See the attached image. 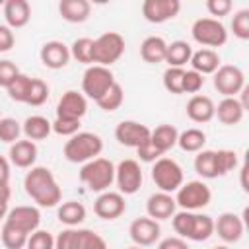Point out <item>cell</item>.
I'll return each mask as SVG.
<instances>
[{"mask_svg":"<svg viewBox=\"0 0 249 249\" xmlns=\"http://www.w3.org/2000/svg\"><path fill=\"white\" fill-rule=\"evenodd\" d=\"M14 45H16L14 29H12L8 23H0V53H8V51H12Z\"/></svg>","mask_w":249,"mask_h":249,"instance_id":"f907efd6","label":"cell"},{"mask_svg":"<svg viewBox=\"0 0 249 249\" xmlns=\"http://www.w3.org/2000/svg\"><path fill=\"white\" fill-rule=\"evenodd\" d=\"M214 101L208 95H200V93H193V97L187 101V117L193 123H208L214 119Z\"/></svg>","mask_w":249,"mask_h":249,"instance_id":"603a6c76","label":"cell"},{"mask_svg":"<svg viewBox=\"0 0 249 249\" xmlns=\"http://www.w3.org/2000/svg\"><path fill=\"white\" fill-rule=\"evenodd\" d=\"M115 138L123 146L138 148L144 140L150 138V128L138 121H121L115 128Z\"/></svg>","mask_w":249,"mask_h":249,"instance_id":"ac0fdd59","label":"cell"},{"mask_svg":"<svg viewBox=\"0 0 249 249\" xmlns=\"http://www.w3.org/2000/svg\"><path fill=\"white\" fill-rule=\"evenodd\" d=\"M142 167L136 160H123L115 165V183L123 195H134L142 187Z\"/></svg>","mask_w":249,"mask_h":249,"instance_id":"8fae6325","label":"cell"},{"mask_svg":"<svg viewBox=\"0 0 249 249\" xmlns=\"http://www.w3.org/2000/svg\"><path fill=\"white\" fill-rule=\"evenodd\" d=\"M88 111V97L82 91L68 89L60 95L56 103V117H66V119H80Z\"/></svg>","mask_w":249,"mask_h":249,"instance_id":"e0dca14e","label":"cell"},{"mask_svg":"<svg viewBox=\"0 0 249 249\" xmlns=\"http://www.w3.org/2000/svg\"><path fill=\"white\" fill-rule=\"evenodd\" d=\"M23 187H25L27 196L41 208H53L62 198V191H60L53 171L43 165L29 167V171L23 179Z\"/></svg>","mask_w":249,"mask_h":249,"instance_id":"6da1fadb","label":"cell"},{"mask_svg":"<svg viewBox=\"0 0 249 249\" xmlns=\"http://www.w3.org/2000/svg\"><path fill=\"white\" fill-rule=\"evenodd\" d=\"M21 132L29 140H45L53 132V126H51V121L47 117H43V115H31V117H27L23 121Z\"/></svg>","mask_w":249,"mask_h":249,"instance_id":"83f0119b","label":"cell"},{"mask_svg":"<svg viewBox=\"0 0 249 249\" xmlns=\"http://www.w3.org/2000/svg\"><path fill=\"white\" fill-rule=\"evenodd\" d=\"M212 200V191L204 181H187L175 191V202L183 210H200Z\"/></svg>","mask_w":249,"mask_h":249,"instance_id":"ba28073f","label":"cell"},{"mask_svg":"<svg viewBox=\"0 0 249 249\" xmlns=\"http://www.w3.org/2000/svg\"><path fill=\"white\" fill-rule=\"evenodd\" d=\"M214 160H216V171H218V177H222V175L233 171V169L237 167V163H239L237 154H235L233 150H226V148H222V150H214Z\"/></svg>","mask_w":249,"mask_h":249,"instance_id":"60d3db41","label":"cell"},{"mask_svg":"<svg viewBox=\"0 0 249 249\" xmlns=\"http://www.w3.org/2000/svg\"><path fill=\"white\" fill-rule=\"evenodd\" d=\"M39 58H41V62H43V66H47V68H51V70H60V68H64L68 62H70V47L68 45H64L62 41H56V39H53V41H47L43 47H41V51H39Z\"/></svg>","mask_w":249,"mask_h":249,"instance_id":"d6986e66","label":"cell"},{"mask_svg":"<svg viewBox=\"0 0 249 249\" xmlns=\"http://www.w3.org/2000/svg\"><path fill=\"white\" fill-rule=\"evenodd\" d=\"M27 247L29 249H53L54 247V237L47 230H35L27 237Z\"/></svg>","mask_w":249,"mask_h":249,"instance_id":"ee69618b","label":"cell"},{"mask_svg":"<svg viewBox=\"0 0 249 249\" xmlns=\"http://www.w3.org/2000/svg\"><path fill=\"white\" fill-rule=\"evenodd\" d=\"M212 235H214V218L195 210L193 212V224H191L189 239L191 241H206Z\"/></svg>","mask_w":249,"mask_h":249,"instance_id":"4dcf8cb0","label":"cell"},{"mask_svg":"<svg viewBox=\"0 0 249 249\" xmlns=\"http://www.w3.org/2000/svg\"><path fill=\"white\" fill-rule=\"evenodd\" d=\"M58 14L68 23H84L91 14L89 0H58Z\"/></svg>","mask_w":249,"mask_h":249,"instance_id":"d4e9b609","label":"cell"},{"mask_svg":"<svg viewBox=\"0 0 249 249\" xmlns=\"http://www.w3.org/2000/svg\"><path fill=\"white\" fill-rule=\"evenodd\" d=\"M29 84H31V78H29L27 74H21V72H19V74L10 82V86L6 88L10 99H12V101H18V103H25L27 91H29Z\"/></svg>","mask_w":249,"mask_h":249,"instance_id":"f35d334b","label":"cell"},{"mask_svg":"<svg viewBox=\"0 0 249 249\" xmlns=\"http://www.w3.org/2000/svg\"><path fill=\"white\" fill-rule=\"evenodd\" d=\"M47 99H49V86H47V82H43L41 78H31L25 103L31 105V107H41Z\"/></svg>","mask_w":249,"mask_h":249,"instance_id":"ab89813d","label":"cell"},{"mask_svg":"<svg viewBox=\"0 0 249 249\" xmlns=\"http://www.w3.org/2000/svg\"><path fill=\"white\" fill-rule=\"evenodd\" d=\"M128 235L132 239L134 245H140V247H150V245H156L160 235H161V228H160V222L150 218V216H142V218H136L130 222L128 226Z\"/></svg>","mask_w":249,"mask_h":249,"instance_id":"4fadbf2b","label":"cell"},{"mask_svg":"<svg viewBox=\"0 0 249 249\" xmlns=\"http://www.w3.org/2000/svg\"><path fill=\"white\" fill-rule=\"evenodd\" d=\"M124 53V37L117 31H105L97 39H93L91 62L111 66L115 64Z\"/></svg>","mask_w":249,"mask_h":249,"instance_id":"5b68a950","label":"cell"},{"mask_svg":"<svg viewBox=\"0 0 249 249\" xmlns=\"http://www.w3.org/2000/svg\"><path fill=\"white\" fill-rule=\"evenodd\" d=\"M152 181L156 183V187L160 191L165 193H175L181 183H183V167L171 160V158H163L160 156L156 161H152Z\"/></svg>","mask_w":249,"mask_h":249,"instance_id":"52a82bcc","label":"cell"},{"mask_svg":"<svg viewBox=\"0 0 249 249\" xmlns=\"http://www.w3.org/2000/svg\"><path fill=\"white\" fill-rule=\"evenodd\" d=\"M8 181H10V160L0 156V183H8Z\"/></svg>","mask_w":249,"mask_h":249,"instance_id":"f5cc1de1","label":"cell"},{"mask_svg":"<svg viewBox=\"0 0 249 249\" xmlns=\"http://www.w3.org/2000/svg\"><path fill=\"white\" fill-rule=\"evenodd\" d=\"M165 51H167V43L160 35H150L140 45V56L148 64H160V62H163L165 60Z\"/></svg>","mask_w":249,"mask_h":249,"instance_id":"484cf974","label":"cell"},{"mask_svg":"<svg viewBox=\"0 0 249 249\" xmlns=\"http://www.w3.org/2000/svg\"><path fill=\"white\" fill-rule=\"evenodd\" d=\"M204 86V76L196 70H185L183 74V93H198Z\"/></svg>","mask_w":249,"mask_h":249,"instance_id":"bcb514c9","label":"cell"},{"mask_svg":"<svg viewBox=\"0 0 249 249\" xmlns=\"http://www.w3.org/2000/svg\"><path fill=\"white\" fill-rule=\"evenodd\" d=\"M27 237L29 235L25 231H21V230H18V228H14V226L4 222L2 231H0V239H2L4 247H8V249H21V247L27 245Z\"/></svg>","mask_w":249,"mask_h":249,"instance_id":"d590c367","label":"cell"},{"mask_svg":"<svg viewBox=\"0 0 249 249\" xmlns=\"http://www.w3.org/2000/svg\"><path fill=\"white\" fill-rule=\"evenodd\" d=\"M8 202H4V204H0V220H4L6 218V214H8Z\"/></svg>","mask_w":249,"mask_h":249,"instance_id":"9f6ffc18","label":"cell"},{"mask_svg":"<svg viewBox=\"0 0 249 249\" xmlns=\"http://www.w3.org/2000/svg\"><path fill=\"white\" fill-rule=\"evenodd\" d=\"M103 150V140L95 132H74L64 144V158L70 163H86L91 158H97Z\"/></svg>","mask_w":249,"mask_h":249,"instance_id":"7a4b0ae2","label":"cell"},{"mask_svg":"<svg viewBox=\"0 0 249 249\" xmlns=\"http://www.w3.org/2000/svg\"><path fill=\"white\" fill-rule=\"evenodd\" d=\"M231 31L241 41H247L249 39V10L247 8L237 10L233 14V18H231Z\"/></svg>","mask_w":249,"mask_h":249,"instance_id":"b9f144b4","label":"cell"},{"mask_svg":"<svg viewBox=\"0 0 249 249\" xmlns=\"http://www.w3.org/2000/svg\"><path fill=\"white\" fill-rule=\"evenodd\" d=\"M177 210V202L175 196H171V193L165 191H158L154 195L148 196L146 200V214L154 220H169Z\"/></svg>","mask_w":249,"mask_h":249,"instance_id":"ffe728a7","label":"cell"},{"mask_svg":"<svg viewBox=\"0 0 249 249\" xmlns=\"http://www.w3.org/2000/svg\"><path fill=\"white\" fill-rule=\"evenodd\" d=\"M189 62H191L193 70H196L202 76H206V74H214V70L220 66V54L214 49L202 47L200 51H193Z\"/></svg>","mask_w":249,"mask_h":249,"instance_id":"4316f807","label":"cell"},{"mask_svg":"<svg viewBox=\"0 0 249 249\" xmlns=\"http://www.w3.org/2000/svg\"><path fill=\"white\" fill-rule=\"evenodd\" d=\"M10 196H12L10 181H8V183H0V204H4V202H10Z\"/></svg>","mask_w":249,"mask_h":249,"instance_id":"db71d44e","label":"cell"},{"mask_svg":"<svg viewBox=\"0 0 249 249\" xmlns=\"http://www.w3.org/2000/svg\"><path fill=\"white\" fill-rule=\"evenodd\" d=\"M53 132H56L58 136H72L74 132L80 130V119H66V117H56L53 123Z\"/></svg>","mask_w":249,"mask_h":249,"instance_id":"f6af8a7d","label":"cell"},{"mask_svg":"<svg viewBox=\"0 0 249 249\" xmlns=\"http://www.w3.org/2000/svg\"><path fill=\"white\" fill-rule=\"evenodd\" d=\"M195 171L202 179H216V160H214V150H198L195 156Z\"/></svg>","mask_w":249,"mask_h":249,"instance_id":"836d02e7","label":"cell"},{"mask_svg":"<svg viewBox=\"0 0 249 249\" xmlns=\"http://www.w3.org/2000/svg\"><path fill=\"white\" fill-rule=\"evenodd\" d=\"M6 224L25 231L27 235L31 231H35L41 224V212L37 206H31V204H21V206H16V208H10L6 218H4Z\"/></svg>","mask_w":249,"mask_h":249,"instance_id":"9a60e30c","label":"cell"},{"mask_svg":"<svg viewBox=\"0 0 249 249\" xmlns=\"http://www.w3.org/2000/svg\"><path fill=\"white\" fill-rule=\"evenodd\" d=\"M56 249H105L107 241L93 230L68 226L54 237Z\"/></svg>","mask_w":249,"mask_h":249,"instance_id":"277c9868","label":"cell"},{"mask_svg":"<svg viewBox=\"0 0 249 249\" xmlns=\"http://www.w3.org/2000/svg\"><path fill=\"white\" fill-rule=\"evenodd\" d=\"M193 54V47L187 41H171L167 43V51H165V60L169 66H185L191 60Z\"/></svg>","mask_w":249,"mask_h":249,"instance_id":"1f68e13d","label":"cell"},{"mask_svg":"<svg viewBox=\"0 0 249 249\" xmlns=\"http://www.w3.org/2000/svg\"><path fill=\"white\" fill-rule=\"evenodd\" d=\"M181 0H142V16L150 23H165L177 18Z\"/></svg>","mask_w":249,"mask_h":249,"instance_id":"5bb4252c","label":"cell"},{"mask_svg":"<svg viewBox=\"0 0 249 249\" xmlns=\"http://www.w3.org/2000/svg\"><path fill=\"white\" fill-rule=\"evenodd\" d=\"M4 19L12 29L25 27L31 19V6L27 0H6L4 2Z\"/></svg>","mask_w":249,"mask_h":249,"instance_id":"cb8c5ba5","label":"cell"},{"mask_svg":"<svg viewBox=\"0 0 249 249\" xmlns=\"http://www.w3.org/2000/svg\"><path fill=\"white\" fill-rule=\"evenodd\" d=\"M233 8V0H206V10L212 18H224L230 16Z\"/></svg>","mask_w":249,"mask_h":249,"instance_id":"c3c4849f","label":"cell"},{"mask_svg":"<svg viewBox=\"0 0 249 249\" xmlns=\"http://www.w3.org/2000/svg\"><path fill=\"white\" fill-rule=\"evenodd\" d=\"M245 231V224L243 218L235 212H222L218 216V220H214V233H218V237L224 243H235L241 239Z\"/></svg>","mask_w":249,"mask_h":249,"instance_id":"2e32d148","label":"cell"},{"mask_svg":"<svg viewBox=\"0 0 249 249\" xmlns=\"http://www.w3.org/2000/svg\"><path fill=\"white\" fill-rule=\"evenodd\" d=\"M123 101H124V89H123V86H121L119 82H115L101 97L95 99L97 107L103 109V111H107V113L117 111V109L123 105Z\"/></svg>","mask_w":249,"mask_h":249,"instance_id":"e575fe53","label":"cell"},{"mask_svg":"<svg viewBox=\"0 0 249 249\" xmlns=\"http://www.w3.org/2000/svg\"><path fill=\"white\" fill-rule=\"evenodd\" d=\"M19 74V68L12 60H0V88H8L10 82Z\"/></svg>","mask_w":249,"mask_h":249,"instance_id":"681fc988","label":"cell"},{"mask_svg":"<svg viewBox=\"0 0 249 249\" xmlns=\"http://www.w3.org/2000/svg\"><path fill=\"white\" fill-rule=\"evenodd\" d=\"M111 0H89V4H95V6H105V4H109Z\"/></svg>","mask_w":249,"mask_h":249,"instance_id":"6f0895ef","label":"cell"},{"mask_svg":"<svg viewBox=\"0 0 249 249\" xmlns=\"http://www.w3.org/2000/svg\"><path fill=\"white\" fill-rule=\"evenodd\" d=\"M124 210H126V202L121 191H109V189L101 191L93 202V212L101 220H117L124 214Z\"/></svg>","mask_w":249,"mask_h":249,"instance_id":"7c38bea8","label":"cell"},{"mask_svg":"<svg viewBox=\"0 0 249 249\" xmlns=\"http://www.w3.org/2000/svg\"><path fill=\"white\" fill-rule=\"evenodd\" d=\"M21 134V124L12 119V117H2L0 119V140L6 144H12L19 138Z\"/></svg>","mask_w":249,"mask_h":249,"instance_id":"7bdbcfd3","label":"cell"},{"mask_svg":"<svg viewBox=\"0 0 249 249\" xmlns=\"http://www.w3.org/2000/svg\"><path fill=\"white\" fill-rule=\"evenodd\" d=\"M115 76L111 72L109 66L103 64H89L82 76V93L88 99H97L101 97L113 84H115Z\"/></svg>","mask_w":249,"mask_h":249,"instance_id":"9c48e42d","label":"cell"},{"mask_svg":"<svg viewBox=\"0 0 249 249\" xmlns=\"http://www.w3.org/2000/svg\"><path fill=\"white\" fill-rule=\"evenodd\" d=\"M158 249H187L189 243L185 237L181 235H173V237H165V239H158Z\"/></svg>","mask_w":249,"mask_h":249,"instance_id":"816d5d0a","label":"cell"},{"mask_svg":"<svg viewBox=\"0 0 249 249\" xmlns=\"http://www.w3.org/2000/svg\"><path fill=\"white\" fill-rule=\"evenodd\" d=\"M80 181L91 191L101 193L107 191L115 183V163L107 158H91L80 169Z\"/></svg>","mask_w":249,"mask_h":249,"instance_id":"3957f363","label":"cell"},{"mask_svg":"<svg viewBox=\"0 0 249 249\" xmlns=\"http://www.w3.org/2000/svg\"><path fill=\"white\" fill-rule=\"evenodd\" d=\"M206 144V134L204 130L200 128H187L183 132H179L177 136V146L183 150V152H191V154H196L198 150H202Z\"/></svg>","mask_w":249,"mask_h":249,"instance_id":"d6a6232c","label":"cell"},{"mask_svg":"<svg viewBox=\"0 0 249 249\" xmlns=\"http://www.w3.org/2000/svg\"><path fill=\"white\" fill-rule=\"evenodd\" d=\"M214 88L224 97L237 95L245 88V74L235 64H220L214 70Z\"/></svg>","mask_w":249,"mask_h":249,"instance_id":"30bf717a","label":"cell"},{"mask_svg":"<svg viewBox=\"0 0 249 249\" xmlns=\"http://www.w3.org/2000/svg\"><path fill=\"white\" fill-rule=\"evenodd\" d=\"M191 35L195 43L208 49L222 47L228 41V29L218 18H198L191 27Z\"/></svg>","mask_w":249,"mask_h":249,"instance_id":"8992f818","label":"cell"},{"mask_svg":"<svg viewBox=\"0 0 249 249\" xmlns=\"http://www.w3.org/2000/svg\"><path fill=\"white\" fill-rule=\"evenodd\" d=\"M177 136H179V130L173 124H158L154 130H150V140L161 154L177 146Z\"/></svg>","mask_w":249,"mask_h":249,"instance_id":"f1b7e54d","label":"cell"},{"mask_svg":"<svg viewBox=\"0 0 249 249\" xmlns=\"http://www.w3.org/2000/svg\"><path fill=\"white\" fill-rule=\"evenodd\" d=\"M86 206L78 200H66L60 202L58 210H56V218L60 224L64 226H80L86 220Z\"/></svg>","mask_w":249,"mask_h":249,"instance_id":"f546056e","label":"cell"},{"mask_svg":"<svg viewBox=\"0 0 249 249\" xmlns=\"http://www.w3.org/2000/svg\"><path fill=\"white\" fill-rule=\"evenodd\" d=\"M0 119H2V117H0Z\"/></svg>","mask_w":249,"mask_h":249,"instance_id":"91938a15","label":"cell"},{"mask_svg":"<svg viewBox=\"0 0 249 249\" xmlns=\"http://www.w3.org/2000/svg\"><path fill=\"white\" fill-rule=\"evenodd\" d=\"M136 150V156H138V160L140 161H144V163H152V161H156L160 156H163L154 144H152V140L148 138V140H144L138 148H134Z\"/></svg>","mask_w":249,"mask_h":249,"instance_id":"7dc6e473","label":"cell"},{"mask_svg":"<svg viewBox=\"0 0 249 249\" xmlns=\"http://www.w3.org/2000/svg\"><path fill=\"white\" fill-rule=\"evenodd\" d=\"M183 74H185V68H183V66H167V70H165L163 76H161L163 88H165L169 93L181 95V93H183Z\"/></svg>","mask_w":249,"mask_h":249,"instance_id":"74e56055","label":"cell"},{"mask_svg":"<svg viewBox=\"0 0 249 249\" xmlns=\"http://www.w3.org/2000/svg\"><path fill=\"white\" fill-rule=\"evenodd\" d=\"M4 2H6V0H0V6H4Z\"/></svg>","mask_w":249,"mask_h":249,"instance_id":"680465c9","label":"cell"},{"mask_svg":"<svg viewBox=\"0 0 249 249\" xmlns=\"http://www.w3.org/2000/svg\"><path fill=\"white\" fill-rule=\"evenodd\" d=\"M91 51H93V39L89 37H80L70 45V56L82 64H93L91 62Z\"/></svg>","mask_w":249,"mask_h":249,"instance_id":"8d00e7d4","label":"cell"},{"mask_svg":"<svg viewBox=\"0 0 249 249\" xmlns=\"http://www.w3.org/2000/svg\"><path fill=\"white\" fill-rule=\"evenodd\" d=\"M243 115H245V107H243V103L237 99V95H228V97H224V99L216 105V109H214V117H218V121H220L222 124H228V126L241 123Z\"/></svg>","mask_w":249,"mask_h":249,"instance_id":"7402d4cb","label":"cell"},{"mask_svg":"<svg viewBox=\"0 0 249 249\" xmlns=\"http://www.w3.org/2000/svg\"><path fill=\"white\" fill-rule=\"evenodd\" d=\"M245 173H247V167L243 165V167H241V187H243V191H249V187H247V183H245Z\"/></svg>","mask_w":249,"mask_h":249,"instance_id":"11a10c76","label":"cell"},{"mask_svg":"<svg viewBox=\"0 0 249 249\" xmlns=\"http://www.w3.org/2000/svg\"><path fill=\"white\" fill-rule=\"evenodd\" d=\"M37 154H39L37 144H35V140H29V138H25V140L18 138L16 142L10 144V152H8L10 163H14L16 167H21V169H29L31 165H35Z\"/></svg>","mask_w":249,"mask_h":249,"instance_id":"44dd1931","label":"cell"}]
</instances>
